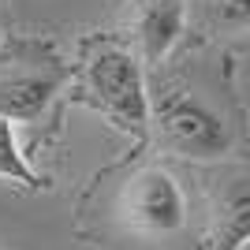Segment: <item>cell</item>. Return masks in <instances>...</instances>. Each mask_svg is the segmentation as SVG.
Wrapping results in <instances>:
<instances>
[{"mask_svg":"<svg viewBox=\"0 0 250 250\" xmlns=\"http://www.w3.org/2000/svg\"><path fill=\"white\" fill-rule=\"evenodd\" d=\"M79 94L86 104L104 112L116 127L131 135H146L149 127V94L146 75L135 52L108 38H86L79 45Z\"/></svg>","mask_w":250,"mask_h":250,"instance_id":"obj_1","label":"cell"},{"mask_svg":"<svg viewBox=\"0 0 250 250\" xmlns=\"http://www.w3.org/2000/svg\"><path fill=\"white\" fill-rule=\"evenodd\" d=\"M149 127L165 149L190 161H217L231 149V127L187 90H157L149 97Z\"/></svg>","mask_w":250,"mask_h":250,"instance_id":"obj_2","label":"cell"},{"mask_svg":"<svg viewBox=\"0 0 250 250\" xmlns=\"http://www.w3.org/2000/svg\"><path fill=\"white\" fill-rule=\"evenodd\" d=\"M0 42H4V34H0Z\"/></svg>","mask_w":250,"mask_h":250,"instance_id":"obj_9","label":"cell"},{"mask_svg":"<svg viewBox=\"0 0 250 250\" xmlns=\"http://www.w3.org/2000/svg\"><path fill=\"white\" fill-rule=\"evenodd\" d=\"M0 179H11V183H22L30 190L49 187V179H42L26 165V157L19 153V142H15V124L0 116Z\"/></svg>","mask_w":250,"mask_h":250,"instance_id":"obj_7","label":"cell"},{"mask_svg":"<svg viewBox=\"0 0 250 250\" xmlns=\"http://www.w3.org/2000/svg\"><path fill=\"white\" fill-rule=\"evenodd\" d=\"M187 30V4L183 0H142L135 11V49L142 63L157 67Z\"/></svg>","mask_w":250,"mask_h":250,"instance_id":"obj_6","label":"cell"},{"mask_svg":"<svg viewBox=\"0 0 250 250\" xmlns=\"http://www.w3.org/2000/svg\"><path fill=\"white\" fill-rule=\"evenodd\" d=\"M206 22L217 34H250V0H206Z\"/></svg>","mask_w":250,"mask_h":250,"instance_id":"obj_8","label":"cell"},{"mask_svg":"<svg viewBox=\"0 0 250 250\" xmlns=\"http://www.w3.org/2000/svg\"><path fill=\"white\" fill-rule=\"evenodd\" d=\"M250 243V172H231L209 190L206 250H243Z\"/></svg>","mask_w":250,"mask_h":250,"instance_id":"obj_5","label":"cell"},{"mask_svg":"<svg viewBox=\"0 0 250 250\" xmlns=\"http://www.w3.org/2000/svg\"><path fill=\"white\" fill-rule=\"evenodd\" d=\"M63 67L52 56H30L22 63H0V116L38 120L63 83Z\"/></svg>","mask_w":250,"mask_h":250,"instance_id":"obj_4","label":"cell"},{"mask_svg":"<svg viewBox=\"0 0 250 250\" xmlns=\"http://www.w3.org/2000/svg\"><path fill=\"white\" fill-rule=\"evenodd\" d=\"M116 220L138 239H168L187 224V198L172 172L142 165L120 179Z\"/></svg>","mask_w":250,"mask_h":250,"instance_id":"obj_3","label":"cell"}]
</instances>
